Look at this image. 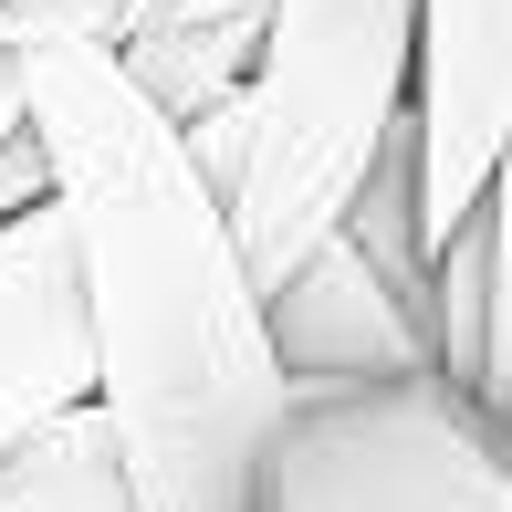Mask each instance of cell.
Here are the masks:
<instances>
[{"label": "cell", "instance_id": "obj_8", "mask_svg": "<svg viewBox=\"0 0 512 512\" xmlns=\"http://www.w3.org/2000/svg\"><path fill=\"white\" fill-rule=\"evenodd\" d=\"M429 272H439V377L471 387L481 377V335H492V220L471 209V230H460Z\"/></svg>", "mask_w": 512, "mask_h": 512}, {"label": "cell", "instance_id": "obj_5", "mask_svg": "<svg viewBox=\"0 0 512 512\" xmlns=\"http://www.w3.org/2000/svg\"><path fill=\"white\" fill-rule=\"evenodd\" d=\"M512 147V0H418V230H471Z\"/></svg>", "mask_w": 512, "mask_h": 512}, {"label": "cell", "instance_id": "obj_9", "mask_svg": "<svg viewBox=\"0 0 512 512\" xmlns=\"http://www.w3.org/2000/svg\"><path fill=\"white\" fill-rule=\"evenodd\" d=\"M481 220H492V335H481L471 398L492 418H512V147H502V178H492V199H481Z\"/></svg>", "mask_w": 512, "mask_h": 512}, {"label": "cell", "instance_id": "obj_7", "mask_svg": "<svg viewBox=\"0 0 512 512\" xmlns=\"http://www.w3.org/2000/svg\"><path fill=\"white\" fill-rule=\"evenodd\" d=\"M0 512H147L115 418L95 398L63 408V418H42V429L0 460Z\"/></svg>", "mask_w": 512, "mask_h": 512}, {"label": "cell", "instance_id": "obj_12", "mask_svg": "<svg viewBox=\"0 0 512 512\" xmlns=\"http://www.w3.org/2000/svg\"><path fill=\"white\" fill-rule=\"evenodd\" d=\"M147 11H157V0H136V21H147ZM136 21H126V32H136Z\"/></svg>", "mask_w": 512, "mask_h": 512}, {"label": "cell", "instance_id": "obj_10", "mask_svg": "<svg viewBox=\"0 0 512 512\" xmlns=\"http://www.w3.org/2000/svg\"><path fill=\"white\" fill-rule=\"evenodd\" d=\"M136 0H0V42H126Z\"/></svg>", "mask_w": 512, "mask_h": 512}, {"label": "cell", "instance_id": "obj_6", "mask_svg": "<svg viewBox=\"0 0 512 512\" xmlns=\"http://www.w3.org/2000/svg\"><path fill=\"white\" fill-rule=\"evenodd\" d=\"M84 398H95V335L74 283V220L63 199H42L0 220V460Z\"/></svg>", "mask_w": 512, "mask_h": 512}, {"label": "cell", "instance_id": "obj_4", "mask_svg": "<svg viewBox=\"0 0 512 512\" xmlns=\"http://www.w3.org/2000/svg\"><path fill=\"white\" fill-rule=\"evenodd\" d=\"M272 345H283L293 387H387V377H439V283L398 272L387 251H366L356 230L314 251L304 272L262 293Z\"/></svg>", "mask_w": 512, "mask_h": 512}, {"label": "cell", "instance_id": "obj_2", "mask_svg": "<svg viewBox=\"0 0 512 512\" xmlns=\"http://www.w3.org/2000/svg\"><path fill=\"white\" fill-rule=\"evenodd\" d=\"M418 126V0H272L251 63V168L230 230L262 293L345 230L356 189Z\"/></svg>", "mask_w": 512, "mask_h": 512}, {"label": "cell", "instance_id": "obj_3", "mask_svg": "<svg viewBox=\"0 0 512 512\" xmlns=\"http://www.w3.org/2000/svg\"><path fill=\"white\" fill-rule=\"evenodd\" d=\"M262 512H512V418L460 377L293 387Z\"/></svg>", "mask_w": 512, "mask_h": 512}, {"label": "cell", "instance_id": "obj_1", "mask_svg": "<svg viewBox=\"0 0 512 512\" xmlns=\"http://www.w3.org/2000/svg\"><path fill=\"white\" fill-rule=\"evenodd\" d=\"M32 136L74 220L95 408L126 439L147 512H262V460L293 418L262 272L189 136L126 84L105 42H21Z\"/></svg>", "mask_w": 512, "mask_h": 512}, {"label": "cell", "instance_id": "obj_11", "mask_svg": "<svg viewBox=\"0 0 512 512\" xmlns=\"http://www.w3.org/2000/svg\"><path fill=\"white\" fill-rule=\"evenodd\" d=\"M11 136H32V63H21V42H0V147Z\"/></svg>", "mask_w": 512, "mask_h": 512}]
</instances>
